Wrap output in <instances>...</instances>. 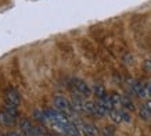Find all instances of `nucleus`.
<instances>
[{
  "mask_svg": "<svg viewBox=\"0 0 151 136\" xmlns=\"http://www.w3.org/2000/svg\"><path fill=\"white\" fill-rule=\"evenodd\" d=\"M92 90L99 99H103L104 96H107V93H105V88L103 86V85H100V83H96V85L92 88Z\"/></svg>",
  "mask_w": 151,
  "mask_h": 136,
  "instance_id": "12",
  "label": "nucleus"
},
{
  "mask_svg": "<svg viewBox=\"0 0 151 136\" xmlns=\"http://www.w3.org/2000/svg\"><path fill=\"white\" fill-rule=\"evenodd\" d=\"M6 113L10 114V115H11V117H14V118L18 117V111H17V107H15V106L7 104V106H6Z\"/></svg>",
  "mask_w": 151,
  "mask_h": 136,
  "instance_id": "15",
  "label": "nucleus"
},
{
  "mask_svg": "<svg viewBox=\"0 0 151 136\" xmlns=\"http://www.w3.org/2000/svg\"><path fill=\"white\" fill-rule=\"evenodd\" d=\"M101 136H114L115 135V128L111 127V125H107L100 131Z\"/></svg>",
  "mask_w": 151,
  "mask_h": 136,
  "instance_id": "14",
  "label": "nucleus"
},
{
  "mask_svg": "<svg viewBox=\"0 0 151 136\" xmlns=\"http://www.w3.org/2000/svg\"><path fill=\"white\" fill-rule=\"evenodd\" d=\"M144 69H146V71H150V72H151V60H150V61H146V63H144Z\"/></svg>",
  "mask_w": 151,
  "mask_h": 136,
  "instance_id": "16",
  "label": "nucleus"
},
{
  "mask_svg": "<svg viewBox=\"0 0 151 136\" xmlns=\"http://www.w3.org/2000/svg\"><path fill=\"white\" fill-rule=\"evenodd\" d=\"M85 113L89 115H96V103L86 100L85 101Z\"/></svg>",
  "mask_w": 151,
  "mask_h": 136,
  "instance_id": "13",
  "label": "nucleus"
},
{
  "mask_svg": "<svg viewBox=\"0 0 151 136\" xmlns=\"http://www.w3.org/2000/svg\"><path fill=\"white\" fill-rule=\"evenodd\" d=\"M139 117L143 121H150L151 119V106L148 104H142L139 106Z\"/></svg>",
  "mask_w": 151,
  "mask_h": 136,
  "instance_id": "7",
  "label": "nucleus"
},
{
  "mask_svg": "<svg viewBox=\"0 0 151 136\" xmlns=\"http://www.w3.org/2000/svg\"><path fill=\"white\" fill-rule=\"evenodd\" d=\"M132 90L134 95H137L139 97H142V99L148 97V95H147V85L143 83V82H140V81H133L132 82Z\"/></svg>",
  "mask_w": 151,
  "mask_h": 136,
  "instance_id": "5",
  "label": "nucleus"
},
{
  "mask_svg": "<svg viewBox=\"0 0 151 136\" xmlns=\"http://www.w3.org/2000/svg\"><path fill=\"white\" fill-rule=\"evenodd\" d=\"M7 136H22V135H19L18 132H9V133H7Z\"/></svg>",
  "mask_w": 151,
  "mask_h": 136,
  "instance_id": "18",
  "label": "nucleus"
},
{
  "mask_svg": "<svg viewBox=\"0 0 151 136\" xmlns=\"http://www.w3.org/2000/svg\"><path fill=\"white\" fill-rule=\"evenodd\" d=\"M33 117L37 122L40 124H49L50 122V118L47 115L46 111H42V110H33Z\"/></svg>",
  "mask_w": 151,
  "mask_h": 136,
  "instance_id": "8",
  "label": "nucleus"
},
{
  "mask_svg": "<svg viewBox=\"0 0 151 136\" xmlns=\"http://www.w3.org/2000/svg\"><path fill=\"white\" fill-rule=\"evenodd\" d=\"M69 86L72 88L73 93H79V95L85 96V97L90 96V93L93 92L92 89H90V86H89L85 81H82L81 78H72V79L69 81Z\"/></svg>",
  "mask_w": 151,
  "mask_h": 136,
  "instance_id": "1",
  "label": "nucleus"
},
{
  "mask_svg": "<svg viewBox=\"0 0 151 136\" xmlns=\"http://www.w3.org/2000/svg\"><path fill=\"white\" fill-rule=\"evenodd\" d=\"M4 99L7 101V104H11V106H15L18 107L21 104V96L19 93L14 88H7L4 90Z\"/></svg>",
  "mask_w": 151,
  "mask_h": 136,
  "instance_id": "3",
  "label": "nucleus"
},
{
  "mask_svg": "<svg viewBox=\"0 0 151 136\" xmlns=\"http://www.w3.org/2000/svg\"><path fill=\"white\" fill-rule=\"evenodd\" d=\"M79 129H81V132H82L85 136H99L100 135V129H99L94 124H90V122L81 124Z\"/></svg>",
  "mask_w": 151,
  "mask_h": 136,
  "instance_id": "4",
  "label": "nucleus"
},
{
  "mask_svg": "<svg viewBox=\"0 0 151 136\" xmlns=\"http://www.w3.org/2000/svg\"><path fill=\"white\" fill-rule=\"evenodd\" d=\"M0 136H7V135H0Z\"/></svg>",
  "mask_w": 151,
  "mask_h": 136,
  "instance_id": "20",
  "label": "nucleus"
},
{
  "mask_svg": "<svg viewBox=\"0 0 151 136\" xmlns=\"http://www.w3.org/2000/svg\"><path fill=\"white\" fill-rule=\"evenodd\" d=\"M108 117H110V119L114 124L124 122V121H122V115H121V110H119V109H112L110 111V114H108Z\"/></svg>",
  "mask_w": 151,
  "mask_h": 136,
  "instance_id": "10",
  "label": "nucleus"
},
{
  "mask_svg": "<svg viewBox=\"0 0 151 136\" xmlns=\"http://www.w3.org/2000/svg\"><path fill=\"white\" fill-rule=\"evenodd\" d=\"M121 109L126 110V111H134V104L132 103V100L128 99V97H125V96H122L121 97Z\"/></svg>",
  "mask_w": 151,
  "mask_h": 136,
  "instance_id": "11",
  "label": "nucleus"
},
{
  "mask_svg": "<svg viewBox=\"0 0 151 136\" xmlns=\"http://www.w3.org/2000/svg\"><path fill=\"white\" fill-rule=\"evenodd\" d=\"M0 124L4 125V127H11V125L15 124V118L11 117V115L7 114L6 111L4 113H0Z\"/></svg>",
  "mask_w": 151,
  "mask_h": 136,
  "instance_id": "9",
  "label": "nucleus"
},
{
  "mask_svg": "<svg viewBox=\"0 0 151 136\" xmlns=\"http://www.w3.org/2000/svg\"><path fill=\"white\" fill-rule=\"evenodd\" d=\"M63 133H65L67 136H81V129H79L76 125L73 122H71L69 121L67 125H64V128H63Z\"/></svg>",
  "mask_w": 151,
  "mask_h": 136,
  "instance_id": "6",
  "label": "nucleus"
},
{
  "mask_svg": "<svg viewBox=\"0 0 151 136\" xmlns=\"http://www.w3.org/2000/svg\"><path fill=\"white\" fill-rule=\"evenodd\" d=\"M53 104H54V107L57 110H60V111H63V113H65V114L75 113L72 109V104H71V100H68L65 96H61V95L54 96Z\"/></svg>",
  "mask_w": 151,
  "mask_h": 136,
  "instance_id": "2",
  "label": "nucleus"
},
{
  "mask_svg": "<svg viewBox=\"0 0 151 136\" xmlns=\"http://www.w3.org/2000/svg\"><path fill=\"white\" fill-rule=\"evenodd\" d=\"M146 85H147V95H148V99H151V82H148Z\"/></svg>",
  "mask_w": 151,
  "mask_h": 136,
  "instance_id": "17",
  "label": "nucleus"
},
{
  "mask_svg": "<svg viewBox=\"0 0 151 136\" xmlns=\"http://www.w3.org/2000/svg\"><path fill=\"white\" fill-rule=\"evenodd\" d=\"M46 136H57V133H47Z\"/></svg>",
  "mask_w": 151,
  "mask_h": 136,
  "instance_id": "19",
  "label": "nucleus"
}]
</instances>
